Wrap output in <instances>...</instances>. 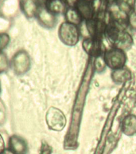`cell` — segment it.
Segmentation results:
<instances>
[{
  "mask_svg": "<svg viewBox=\"0 0 136 154\" xmlns=\"http://www.w3.org/2000/svg\"><path fill=\"white\" fill-rule=\"evenodd\" d=\"M6 117H7L6 107L2 100H0V125L4 124V122H6Z\"/></svg>",
  "mask_w": 136,
  "mask_h": 154,
  "instance_id": "d6986e66",
  "label": "cell"
},
{
  "mask_svg": "<svg viewBox=\"0 0 136 154\" xmlns=\"http://www.w3.org/2000/svg\"><path fill=\"white\" fill-rule=\"evenodd\" d=\"M41 5L38 0H20V11L25 18L34 19Z\"/></svg>",
  "mask_w": 136,
  "mask_h": 154,
  "instance_id": "ba28073f",
  "label": "cell"
},
{
  "mask_svg": "<svg viewBox=\"0 0 136 154\" xmlns=\"http://www.w3.org/2000/svg\"><path fill=\"white\" fill-rule=\"evenodd\" d=\"M88 1H90V2H91V1H92V0H88Z\"/></svg>",
  "mask_w": 136,
  "mask_h": 154,
  "instance_id": "484cf974",
  "label": "cell"
},
{
  "mask_svg": "<svg viewBox=\"0 0 136 154\" xmlns=\"http://www.w3.org/2000/svg\"><path fill=\"white\" fill-rule=\"evenodd\" d=\"M38 1H39L40 3H41L42 5H46V3L49 1V0H38Z\"/></svg>",
  "mask_w": 136,
  "mask_h": 154,
  "instance_id": "cb8c5ba5",
  "label": "cell"
},
{
  "mask_svg": "<svg viewBox=\"0 0 136 154\" xmlns=\"http://www.w3.org/2000/svg\"><path fill=\"white\" fill-rule=\"evenodd\" d=\"M0 154H14V153L12 152L11 150L9 148H6V149H5L2 153H0Z\"/></svg>",
  "mask_w": 136,
  "mask_h": 154,
  "instance_id": "603a6c76",
  "label": "cell"
},
{
  "mask_svg": "<svg viewBox=\"0 0 136 154\" xmlns=\"http://www.w3.org/2000/svg\"><path fill=\"white\" fill-rule=\"evenodd\" d=\"M45 6L55 15L65 13L66 11V4L64 0H49Z\"/></svg>",
  "mask_w": 136,
  "mask_h": 154,
  "instance_id": "7c38bea8",
  "label": "cell"
},
{
  "mask_svg": "<svg viewBox=\"0 0 136 154\" xmlns=\"http://www.w3.org/2000/svg\"><path fill=\"white\" fill-rule=\"evenodd\" d=\"M10 42V38L7 33H0V52H3L6 50Z\"/></svg>",
  "mask_w": 136,
  "mask_h": 154,
  "instance_id": "2e32d148",
  "label": "cell"
},
{
  "mask_svg": "<svg viewBox=\"0 0 136 154\" xmlns=\"http://www.w3.org/2000/svg\"><path fill=\"white\" fill-rule=\"evenodd\" d=\"M65 15L66 22H68V23H70L76 26L81 23L82 17H81L76 8H74V7L67 8L65 12Z\"/></svg>",
  "mask_w": 136,
  "mask_h": 154,
  "instance_id": "9a60e30c",
  "label": "cell"
},
{
  "mask_svg": "<svg viewBox=\"0 0 136 154\" xmlns=\"http://www.w3.org/2000/svg\"><path fill=\"white\" fill-rule=\"evenodd\" d=\"M104 56L107 66L113 70L124 67L127 61L124 51L117 47L107 51Z\"/></svg>",
  "mask_w": 136,
  "mask_h": 154,
  "instance_id": "277c9868",
  "label": "cell"
},
{
  "mask_svg": "<svg viewBox=\"0 0 136 154\" xmlns=\"http://www.w3.org/2000/svg\"><path fill=\"white\" fill-rule=\"evenodd\" d=\"M10 62L7 58V55L3 52H0V74L4 73L8 69Z\"/></svg>",
  "mask_w": 136,
  "mask_h": 154,
  "instance_id": "e0dca14e",
  "label": "cell"
},
{
  "mask_svg": "<svg viewBox=\"0 0 136 154\" xmlns=\"http://www.w3.org/2000/svg\"><path fill=\"white\" fill-rule=\"evenodd\" d=\"M6 149V143L2 135L0 134V153H2Z\"/></svg>",
  "mask_w": 136,
  "mask_h": 154,
  "instance_id": "44dd1931",
  "label": "cell"
},
{
  "mask_svg": "<svg viewBox=\"0 0 136 154\" xmlns=\"http://www.w3.org/2000/svg\"><path fill=\"white\" fill-rule=\"evenodd\" d=\"M107 64L104 59V56L99 55L97 56L95 60V67L98 72H102L105 69Z\"/></svg>",
  "mask_w": 136,
  "mask_h": 154,
  "instance_id": "ac0fdd59",
  "label": "cell"
},
{
  "mask_svg": "<svg viewBox=\"0 0 136 154\" xmlns=\"http://www.w3.org/2000/svg\"><path fill=\"white\" fill-rule=\"evenodd\" d=\"M58 36L61 41L66 46H75L80 39V30L77 26L65 22L59 26Z\"/></svg>",
  "mask_w": 136,
  "mask_h": 154,
  "instance_id": "7a4b0ae2",
  "label": "cell"
},
{
  "mask_svg": "<svg viewBox=\"0 0 136 154\" xmlns=\"http://www.w3.org/2000/svg\"><path fill=\"white\" fill-rule=\"evenodd\" d=\"M20 11V0H2L0 5V15L2 19H11Z\"/></svg>",
  "mask_w": 136,
  "mask_h": 154,
  "instance_id": "5b68a950",
  "label": "cell"
},
{
  "mask_svg": "<svg viewBox=\"0 0 136 154\" xmlns=\"http://www.w3.org/2000/svg\"><path fill=\"white\" fill-rule=\"evenodd\" d=\"M64 1H65V4L68 5L69 7H73L74 6H76L79 0H64Z\"/></svg>",
  "mask_w": 136,
  "mask_h": 154,
  "instance_id": "7402d4cb",
  "label": "cell"
},
{
  "mask_svg": "<svg viewBox=\"0 0 136 154\" xmlns=\"http://www.w3.org/2000/svg\"><path fill=\"white\" fill-rule=\"evenodd\" d=\"M1 90H2V86H1V82H0V93H1Z\"/></svg>",
  "mask_w": 136,
  "mask_h": 154,
  "instance_id": "d4e9b609",
  "label": "cell"
},
{
  "mask_svg": "<svg viewBox=\"0 0 136 154\" xmlns=\"http://www.w3.org/2000/svg\"><path fill=\"white\" fill-rule=\"evenodd\" d=\"M9 149L14 154H25L27 152V143L19 135H12L9 138Z\"/></svg>",
  "mask_w": 136,
  "mask_h": 154,
  "instance_id": "9c48e42d",
  "label": "cell"
},
{
  "mask_svg": "<svg viewBox=\"0 0 136 154\" xmlns=\"http://www.w3.org/2000/svg\"><path fill=\"white\" fill-rule=\"evenodd\" d=\"M133 43V39L132 36L127 32H121L118 36V38L115 42V45L117 48H120L123 51L128 50Z\"/></svg>",
  "mask_w": 136,
  "mask_h": 154,
  "instance_id": "4fadbf2b",
  "label": "cell"
},
{
  "mask_svg": "<svg viewBox=\"0 0 136 154\" xmlns=\"http://www.w3.org/2000/svg\"><path fill=\"white\" fill-rule=\"evenodd\" d=\"M46 122L49 129L61 131L66 125V117L62 111L56 107H50L46 112Z\"/></svg>",
  "mask_w": 136,
  "mask_h": 154,
  "instance_id": "3957f363",
  "label": "cell"
},
{
  "mask_svg": "<svg viewBox=\"0 0 136 154\" xmlns=\"http://www.w3.org/2000/svg\"><path fill=\"white\" fill-rule=\"evenodd\" d=\"M36 19L37 22L43 26V27L51 29L55 26L56 23L58 22L57 17L55 14L51 13L45 5H41L37 14L36 15Z\"/></svg>",
  "mask_w": 136,
  "mask_h": 154,
  "instance_id": "8992f818",
  "label": "cell"
},
{
  "mask_svg": "<svg viewBox=\"0 0 136 154\" xmlns=\"http://www.w3.org/2000/svg\"><path fill=\"white\" fill-rule=\"evenodd\" d=\"M111 78L116 83H123L131 78V71L126 67L114 69L111 73Z\"/></svg>",
  "mask_w": 136,
  "mask_h": 154,
  "instance_id": "5bb4252c",
  "label": "cell"
},
{
  "mask_svg": "<svg viewBox=\"0 0 136 154\" xmlns=\"http://www.w3.org/2000/svg\"><path fill=\"white\" fill-rule=\"evenodd\" d=\"M83 48L87 54L97 57L101 55L102 52H104L105 50V46L99 38L88 37L84 41Z\"/></svg>",
  "mask_w": 136,
  "mask_h": 154,
  "instance_id": "52a82bcc",
  "label": "cell"
},
{
  "mask_svg": "<svg viewBox=\"0 0 136 154\" xmlns=\"http://www.w3.org/2000/svg\"><path fill=\"white\" fill-rule=\"evenodd\" d=\"M10 66L16 75L22 76L31 69V58L27 51L19 50L12 57Z\"/></svg>",
  "mask_w": 136,
  "mask_h": 154,
  "instance_id": "6da1fadb",
  "label": "cell"
},
{
  "mask_svg": "<svg viewBox=\"0 0 136 154\" xmlns=\"http://www.w3.org/2000/svg\"><path fill=\"white\" fill-rule=\"evenodd\" d=\"M76 9L82 18L86 20L92 19L93 15V7L90 1L88 0H79L76 3Z\"/></svg>",
  "mask_w": 136,
  "mask_h": 154,
  "instance_id": "30bf717a",
  "label": "cell"
},
{
  "mask_svg": "<svg viewBox=\"0 0 136 154\" xmlns=\"http://www.w3.org/2000/svg\"><path fill=\"white\" fill-rule=\"evenodd\" d=\"M129 24L133 29L136 30V11H132L129 15Z\"/></svg>",
  "mask_w": 136,
  "mask_h": 154,
  "instance_id": "ffe728a7",
  "label": "cell"
},
{
  "mask_svg": "<svg viewBox=\"0 0 136 154\" xmlns=\"http://www.w3.org/2000/svg\"><path fill=\"white\" fill-rule=\"evenodd\" d=\"M123 132L127 135H133L136 133V116L129 114L123 121Z\"/></svg>",
  "mask_w": 136,
  "mask_h": 154,
  "instance_id": "8fae6325",
  "label": "cell"
}]
</instances>
